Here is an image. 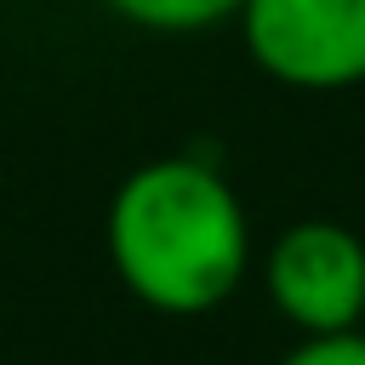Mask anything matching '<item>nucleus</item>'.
Listing matches in <instances>:
<instances>
[{
  "label": "nucleus",
  "mask_w": 365,
  "mask_h": 365,
  "mask_svg": "<svg viewBox=\"0 0 365 365\" xmlns=\"http://www.w3.org/2000/svg\"><path fill=\"white\" fill-rule=\"evenodd\" d=\"M120 279L160 314H205L245 274V211L200 160L131 171L108 211Z\"/></svg>",
  "instance_id": "obj_1"
},
{
  "label": "nucleus",
  "mask_w": 365,
  "mask_h": 365,
  "mask_svg": "<svg viewBox=\"0 0 365 365\" xmlns=\"http://www.w3.org/2000/svg\"><path fill=\"white\" fill-rule=\"evenodd\" d=\"M251 57L302 91L365 80V0H245Z\"/></svg>",
  "instance_id": "obj_2"
},
{
  "label": "nucleus",
  "mask_w": 365,
  "mask_h": 365,
  "mask_svg": "<svg viewBox=\"0 0 365 365\" xmlns=\"http://www.w3.org/2000/svg\"><path fill=\"white\" fill-rule=\"evenodd\" d=\"M268 297L302 331H348L365 314V245L336 222H297L268 251Z\"/></svg>",
  "instance_id": "obj_3"
},
{
  "label": "nucleus",
  "mask_w": 365,
  "mask_h": 365,
  "mask_svg": "<svg viewBox=\"0 0 365 365\" xmlns=\"http://www.w3.org/2000/svg\"><path fill=\"white\" fill-rule=\"evenodd\" d=\"M120 17L143 23V29H165V34H188L205 23H222L228 11H240L245 0H108Z\"/></svg>",
  "instance_id": "obj_4"
},
{
  "label": "nucleus",
  "mask_w": 365,
  "mask_h": 365,
  "mask_svg": "<svg viewBox=\"0 0 365 365\" xmlns=\"http://www.w3.org/2000/svg\"><path fill=\"white\" fill-rule=\"evenodd\" d=\"M279 365H365V336H354V331H325V336L302 342L297 354H285Z\"/></svg>",
  "instance_id": "obj_5"
}]
</instances>
